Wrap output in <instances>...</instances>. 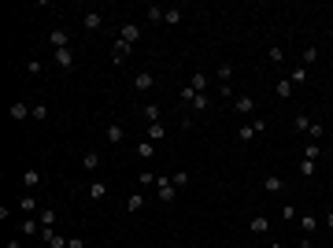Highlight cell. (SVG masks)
Segmentation results:
<instances>
[{"mask_svg": "<svg viewBox=\"0 0 333 248\" xmlns=\"http://www.w3.org/2000/svg\"><path fill=\"white\" fill-rule=\"evenodd\" d=\"M4 248H23V241H19V237H12V241H8Z\"/></svg>", "mask_w": 333, "mask_h": 248, "instance_id": "46", "label": "cell"}, {"mask_svg": "<svg viewBox=\"0 0 333 248\" xmlns=\"http://www.w3.org/2000/svg\"><path fill=\"white\" fill-rule=\"evenodd\" d=\"M82 26H85L89 34L100 30V26H104V15H100V12H85V15H82Z\"/></svg>", "mask_w": 333, "mask_h": 248, "instance_id": "13", "label": "cell"}, {"mask_svg": "<svg viewBox=\"0 0 333 248\" xmlns=\"http://www.w3.org/2000/svg\"><path fill=\"white\" fill-rule=\"evenodd\" d=\"M315 159H300V178H315Z\"/></svg>", "mask_w": 333, "mask_h": 248, "instance_id": "30", "label": "cell"}, {"mask_svg": "<svg viewBox=\"0 0 333 248\" xmlns=\"http://www.w3.org/2000/svg\"><path fill=\"white\" fill-rule=\"evenodd\" d=\"M266 248H285V244H281V241H274V244H266Z\"/></svg>", "mask_w": 333, "mask_h": 248, "instance_id": "47", "label": "cell"}, {"mask_svg": "<svg viewBox=\"0 0 333 248\" xmlns=\"http://www.w3.org/2000/svg\"><path fill=\"white\" fill-rule=\"evenodd\" d=\"M119 41H126V45L141 41V23H122V30H119Z\"/></svg>", "mask_w": 333, "mask_h": 248, "instance_id": "7", "label": "cell"}, {"mask_svg": "<svg viewBox=\"0 0 333 248\" xmlns=\"http://www.w3.org/2000/svg\"><path fill=\"white\" fill-rule=\"evenodd\" d=\"M167 248H182V244H167Z\"/></svg>", "mask_w": 333, "mask_h": 248, "instance_id": "48", "label": "cell"}, {"mask_svg": "<svg viewBox=\"0 0 333 248\" xmlns=\"http://www.w3.org/2000/svg\"><path fill=\"white\" fill-rule=\"evenodd\" d=\"M41 230H45L41 218H34V215H26L23 222H19V233H23V237H41Z\"/></svg>", "mask_w": 333, "mask_h": 248, "instance_id": "3", "label": "cell"}, {"mask_svg": "<svg viewBox=\"0 0 333 248\" xmlns=\"http://www.w3.org/2000/svg\"><path fill=\"white\" fill-rule=\"evenodd\" d=\"M163 12H167V8H159V4H148V8H145V19H148V23H163Z\"/></svg>", "mask_w": 333, "mask_h": 248, "instance_id": "24", "label": "cell"}, {"mask_svg": "<svg viewBox=\"0 0 333 248\" xmlns=\"http://www.w3.org/2000/svg\"><path fill=\"white\" fill-rule=\"evenodd\" d=\"M37 185H41V170H37V167H26V170H23V189H26V193H34Z\"/></svg>", "mask_w": 333, "mask_h": 248, "instance_id": "9", "label": "cell"}, {"mask_svg": "<svg viewBox=\"0 0 333 248\" xmlns=\"http://www.w3.org/2000/svg\"><path fill=\"white\" fill-rule=\"evenodd\" d=\"M26 74H41V60H26Z\"/></svg>", "mask_w": 333, "mask_h": 248, "instance_id": "41", "label": "cell"}, {"mask_svg": "<svg viewBox=\"0 0 333 248\" xmlns=\"http://www.w3.org/2000/svg\"><path fill=\"white\" fill-rule=\"evenodd\" d=\"M56 63H60L63 71H74V52L71 49H56Z\"/></svg>", "mask_w": 333, "mask_h": 248, "instance_id": "18", "label": "cell"}, {"mask_svg": "<svg viewBox=\"0 0 333 248\" xmlns=\"http://www.w3.org/2000/svg\"><path fill=\"white\" fill-rule=\"evenodd\" d=\"M156 196H159V204H174L178 200V189H174V182H170V174L156 178Z\"/></svg>", "mask_w": 333, "mask_h": 248, "instance_id": "1", "label": "cell"}, {"mask_svg": "<svg viewBox=\"0 0 333 248\" xmlns=\"http://www.w3.org/2000/svg\"><path fill=\"white\" fill-rule=\"evenodd\" d=\"M292 89H296V85H292L289 78H278V82H274V93H278V100H289V97H292Z\"/></svg>", "mask_w": 333, "mask_h": 248, "instance_id": "16", "label": "cell"}, {"mask_svg": "<svg viewBox=\"0 0 333 248\" xmlns=\"http://www.w3.org/2000/svg\"><path fill=\"white\" fill-rule=\"evenodd\" d=\"M182 100H185V104H193V100H196V93H193V85H182Z\"/></svg>", "mask_w": 333, "mask_h": 248, "instance_id": "42", "label": "cell"}, {"mask_svg": "<svg viewBox=\"0 0 333 248\" xmlns=\"http://www.w3.org/2000/svg\"><path fill=\"white\" fill-rule=\"evenodd\" d=\"M233 111H237V115H252V111H255V100L248 97V93H237V97H233Z\"/></svg>", "mask_w": 333, "mask_h": 248, "instance_id": "5", "label": "cell"}, {"mask_svg": "<svg viewBox=\"0 0 333 248\" xmlns=\"http://www.w3.org/2000/svg\"><path fill=\"white\" fill-rule=\"evenodd\" d=\"M170 182H174V189H185V185H189V170H174V174H170Z\"/></svg>", "mask_w": 333, "mask_h": 248, "instance_id": "33", "label": "cell"}, {"mask_svg": "<svg viewBox=\"0 0 333 248\" xmlns=\"http://www.w3.org/2000/svg\"><path fill=\"white\" fill-rule=\"evenodd\" d=\"M137 156H141V159H152V156H156V145H152V141L145 137V141L137 145Z\"/></svg>", "mask_w": 333, "mask_h": 248, "instance_id": "28", "label": "cell"}, {"mask_svg": "<svg viewBox=\"0 0 333 248\" xmlns=\"http://www.w3.org/2000/svg\"><path fill=\"white\" fill-rule=\"evenodd\" d=\"M189 85H193V93H207V71H193Z\"/></svg>", "mask_w": 333, "mask_h": 248, "instance_id": "19", "label": "cell"}, {"mask_svg": "<svg viewBox=\"0 0 333 248\" xmlns=\"http://www.w3.org/2000/svg\"><path fill=\"white\" fill-rule=\"evenodd\" d=\"M207 104H211V97H207V93H196V100H193V111H207Z\"/></svg>", "mask_w": 333, "mask_h": 248, "instance_id": "38", "label": "cell"}, {"mask_svg": "<svg viewBox=\"0 0 333 248\" xmlns=\"http://www.w3.org/2000/svg\"><path fill=\"white\" fill-rule=\"evenodd\" d=\"M311 63H318V45H307V49H303V63L300 67H311Z\"/></svg>", "mask_w": 333, "mask_h": 248, "instance_id": "26", "label": "cell"}, {"mask_svg": "<svg viewBox=\"0 0 333 248\" xmlns=\"http://www.w3.org/2000/svg\"><path fill=\"white\" fill-rule=\"evenodd\" d=\"M307 137H311V141H318V145H322V137H326V126H322V122H311Z\"/></svg>", "mask_w": 333, "mask_h": 248, "instance_id": "31", "label": "cell"}, {"mask_svg": "<svg viewBox=\"0 0 333 248\" xmlns=\"http://www.w3.org/2000/svg\"><path fill=\"white\" fill-rule=\"evenodd\" d=\"M152 85H156V74L152 71H137L133 74V93H148Z\"/></svg>", "mask_w": 333, "mask_h": 248, "instance_id": "4", "label": "cell"}, {"mask_svg": "<svg viewBox=\"0 0 333 248\" xmlns=\"http://www.w3.org/2000/svg\"><path fill=\"white\" fill-rule=\"evenodd\" d=\"M292 130H296V133H307V130H311V119H307V115H296V119H292Z\"/></svg>", "mask_w": 333, "mask_h": 248, "instance_id": "35", "label": "cell"}, {"mask_svg": "<svg viewBox=\"0 0 333 248\" xmlns=\"http://www.w3.org/2000/svg\"><path fill=\"white\" fill-rule=\"evenodd\" d=\"M141 207H145V193H141V189H133V193L126 196V215H137Z\"/></svg>", "mask_w": 333, "mask_h": 248, "instance_id": "11", "label": "cell"}, {"mask_svg": "<svg viewBox=\"0 0 333 248\" xmlns=\"http://www.w3.org/2000/svg\"><path fill=\"white\" fill-rule=\"evenodd\" d=\"M259 130H266V119H255V122H244L241 130H237V141H241V145H252L255 141V133Z\"/></svg>", "mask_w": 333, "mask_h": 248, "instance_id": "2", "label": "cell"}, {"mask_svg": "<svg viewBox=\"0 0 333 248\" xmlns=\"http://www.w3.org/2000/svg\"><path fill=\"white\" fill-rule=\"evenodd\" d=\"M296 215H300L296 204H285V207H281V218H296Z\"/></svg>", "mask_w": 333, "mask_h": 248, "instance_id": "43", "label": "cell"}, {"mask_svg": "<svg viewBox=\"0 0 333 248\" xmlns=\"http://www.w3.org/2000/svg\"><path fill=\"white\" fill-rule=\"evenodd\" d=\"M266 56H270V63H274V67H278V63H281V60H285V52H281V49H278V45H274V49H270V52H266Z\"/></svg>", "mask_w": 333, "mask_h": 248, "instance_id": "40", "label": "cell"}, {"mask_svg": "<svg viewBox=\"0 0 333 248\" xmlns=\"http://www.w3.org/2000/svg\"><path fill=\"white\" fill-rule=\"evenodd\" d=\"M49 45H52V49H71V45H67V34L60 30V26H56V30H49Z\"/></svg>", "mask_w": 333, "mask_h": 248, "instance_id": "21", "label": "cell"}, {"mask_svg": "<svg viewBox=\"0 0 333 248\" xmlns=\"http://www.w3.org/2000/svg\"><path fill=\"white\" fill-rule=\"evenodd\" d=\"M152 182H156V174H152V170H141V174H137V185H152Z\"/></svg>", "mask_w": 333, "mask_h": 248, "instance_id": "39", "label": "cell"}, {"mask_svg": "<svg viewBox=\"0 0 333 248\" xmlns=\"http://www.w3.org/2000/svg\"><path fill=\"white\" fill-rule=\"evenodd\" d=\"M289 82L292 85H303V82H307V67H296V71L289 74Z\"/></svg>", "mask_w": 333, "mask_h": 248, "instance_id": "37", "label": "cell"}, {"mask_svg": "<svg viewBox=\"0 0 333 248\" xmlns=\"http://www.w3.org/2000/svg\"><path fill=\"white\" fill-rule=\"evenodd\" d=\"M318 226H322V218H315V215H303V218H300V233H303V237H311Z\"/></svg>", "mask_w": 333, "mask_h": 248, "instance_id": "15", "label": "cell"}, {"mask_svg": "<svg viewBox=\"0 0 333 248\" xmlns=\"http://www.w3.org/2000/svg\"><path fill=\"white\" fill-rule=\"evenodd\" d=\"M19 211H23V215H34V211H37V193H23V196H19Z\"/></svg>", "mask_w": 333, "mask_h": 248, "instance_id": "14", "label": "cell"}, {"mask_svg": "<svg viewBox=\"0 0 333 248\" xmlns=\"http://www.w3.org/2000/svg\"><path fill=\"white\" fill-rule=\"evenodd\" d=\"M67 248H85V237H78V233L67 237Z\"/></svg>", "mask_w": 333, "mask_h": 248, "instance_id": "44", "label": "cell"}, {"mask_svg": "<svg viewBox=\"0 0 333 248\" xmlns=\"http://www.w3.org/2000/svg\"><path fill=\"white\" fill-rule=\"evenodd\" d=\"M34 115V104H26V100H15L12 104V122H26Z\"/></svg>", "mask_w": 333, "mask_h": 248, "instance_id": "6", "label": "cell"}, {"mask_svg": "<svg viewBox=\"0 0 333 248\" xmlns=\"http://www.w3.org/2000/svg\"><path fill=\"white\" fill-rule=\"evenodd\" d=\"M37 218H41V226H56V211H52V207H41Z\"/></svg>", "mask_w": 333, "mask_h": 248, "instance_id": "34", "label": "cell"}, {"mask_svg": "<svg viewBox=\"0 0 333 248\" xmlns=\"http://www.w3.org/2000/svg\"><path fill=\"white\" fill-rule=\"evenodd\" d=\"M163 23H167V26H178V23H182V8H167V12H163Z\"/></svg>", "mask_w": 333, "mask_h": 248, "instance_id": "25", "label": "cell"}, {"mask_svg": "<svg viewBox=\"0 0 333 248\" xmlns=\"http://www.w3.org/2000/svg\"><path fill=\"white\" fill-rule=\"evenodd\" d=\"M322 156V145L318 141H307V145H303V159H318Z\"/></svg>", "mask_w": 333, "mask_h": 248, "instance_id": "27", "label": "cell"}, {"mask_svg": "<svg viewBox=\"0 0 333 248\" xmlns=\"http://www.w3.org/2000/svg\"><path fill=\"white\" fill-rule=\"evenodd\" d=\"M52 115V111H49V104H34V115L30 119H37V122H45V119H49Z\"/></svg>", "mask_w": 333, "mask_h": 248, "instance_id": "36", "label": "cell"}, {"mask_svg": "<svg viewBox=\"0 0 333 248\" xmlns=\"http://www.w3.org/2000/svg\"><path fill=\"white\" fill-rule=\"evenodd\" d=\"M133 52V45L126 41H115V52H111V63H126V56Z\"/></svg>", "mask_w": 333, "mask_h": 248, "instance_id": "17", "label": "cell"}, {"mask_svg": "<svg viewBox=\"0 0 333 248\" xmlns=\"http://www.w3.org/2000/svg\"><path fill=\"white\" fill-rule=\"evenodd\" d=\"M322 226H326V230H333V211H326V215H322Z\"/></svg>", "mask_w": 333, "mask_h": 248, "instance_id": "45", "label": "cell"}, {"mask_svg": "<svg viewBox=\"0 0 333 248\" xmlns=\"http://www.w3.org/2000/svg\"><path fill=\"white\" fill-rule=\"evenodd\" d=\"M263 189H266V193H281V189H285V182H281L278 174H266V178H263Z\"/></svg>", "mask_w": 333, "mask_h": 248, "instance_id": "23", "label": "cell"}, {"mask_svg": "<svg viewBox=\"0 0 333 248\" xmlns=\"http://www.w3.org/2000/svg\"><path fill=\"white\" fill-rule=\"evenodd\" d=\"M108 189H111V185L97 178V182H89V185H85V196H89L93 204H97V200H104V196H108Z\"/></svg>", "mask_w": 333, "mask_h": 248, "instance_id": "8", "label": "cell"}, {"mask_svg": "<svg viewBox=\"0 0 333 248\" xmlns=\"http://www.w3.org/2000/svg\"><path fill=\"white\" fill-rule=\"evenodd\" d=\"M82 170H89V174L100 170V156H97V152H85V156H82Z\"/></svg>", "mask_w": 333, "mask_h": 248, "instance_id": "22", "label": "cell"}, {"mask_svg": "<svg viewBox=\"0 0 333 248\" xmlns=\"http://www.w3.org/2000/svg\"><path fill=\"white\" fill-rule=\"evenodd\" d=\"M141 115H145L148 122H159V104H145V108H141Z\"/></svg>", "mask_w": 333, "mask_h": 248, "instance_id": "32", "label": "cell"}, {"mask_svg": "<svg viewBox=\"0 0 333 248\" xmlns=\"http://www.w3.org/2000/svg\"><path fill=\"white\" fill-rule=\"evenodd\" d=\"M215 74H218V85H226V82L233 78V63H222V67H218Z\"/></svg>", "mask_w": 333, "mask_h": 248, "instance_id": "29", "label": "cell"}, {"mask_svg": "<svg viewBox=\"0 0 333 248\" xmlns=\"http://www.w3.org/2000/svg\"><path fill=\"white\" fill-rule=\"evenodd\" d=\"M104 137H108V145H122V137H126V130H122L119 122H108V126H104Z\"/></svg>", "mask_w": 333, "mask_h": 248, "instance_id": "10", "label": "cell"}, {"mask_svg": "<svg viewBox=\"0 0 333 248\" xmlns=\"http://www.w3.org/2000/svg\"><path fill=\"white\" fill-rule=\"evenodd\" d=\"M248 230H252L255 237H259V233H266V230H270V218H266V215H255L252 222H248Z\"/></svg>", "mask_w": 333, "mask_h": 248, "instance_id": "20", "label": "cell"}, {"mask_svg": "<svg viewBox=\"0 0 333 248\" xmlns=\"http://www.w3.org/2000/svg\"><path fill=\"white\" fill-rule=\"evenodd\" d=\"M145 137L152 141V145H159V141H163V137H167V126H163V122H148V130H145Z\"/></svg>", "mask_w": 333, "mask_h": 248, "instance_id": "12", "label": "cell"}]
</instances>
